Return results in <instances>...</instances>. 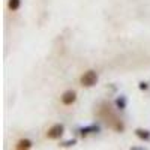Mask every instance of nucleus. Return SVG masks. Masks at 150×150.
Listing matches in <instances>:
<instances>
[{
	"label": "nucleus",
	"instance_id": "f257e3e1",
	"mask_svg": "<svg viewBox=\"0 0 150 150\" xmlns=\"http://www.w3.org/2000/svg\"><path fill=\"white\" fill-rule=\"evenodd\" d=\"M98 83V74L95 71H87L84 72V75L81 77V84L84 87H92Z\"/></svg>",
	"mask_w": 150,
	"mask_h": 150
},
{
	"label": "nucleus",
	"instance_id": "f03ea898",
	"mask_svg": "<svg viewBox=\"0 0 150 150\" xmlns=\"http://www.w3.org/2000/svg\"><path fill=\"white\" fill-rule=\"evenodd\" d=\"M62 135H63V125H54V126H51L47 132V137L51 140H57Z\"/></svg>",
	"mask_w": 150,
	"mask_h": 150
},
{
	"label": "nucleus",
	"instance_id": "7ed1b4c3",
	"mask_svg": "<svg viewBox=\"0 0 150 150\" xmlns=\"http://www.w3.org/2000/svg\"><path fill=\"white\" fill-rule=\"evenodd\" d=\"M75 99H77V95H75V92L69 90V92H65L63 96H62V102H63L65 105H71L75 102Z\"/></svg>",
	"mask_w": 150,
	"mask_h": 150
},
{
	"label": "nucleus",
	"instance_id": "20e7f679",
	"mask_svg": "<svg viewBox=\"0 0 150 150\" xmlns=\"http://www.w3.org/2000/svg\"><path fill=\"white\" fill-rule=\"evenodd\" d=\"M135 134H137V137H138V138H141V140H149V138H150V132L146 131V129H137Z\"/></svg>",
	"mask_w": 150,
	"mask_h": 150
},
{
	"label": "nucleus",
	"instance_id": "39448f33",
	"mask_svg": "<svg viewBox=\"0 0 150 150\" xmlns=\"http://www.w3.org/2000/svg\"><path fill=\"white\" fill-rule=\"evenodd\" d=\"M30 147H32V141H30V140H20L18 144H17V149H18V150L30 149Z\"/></svg>",
	"mask_w": 150,
	"mask_h": 150
},
{
	"label": "nucleus",
	"instance_id": "423d86ee",
	"mask_svg": "<svg viewBox=\"0 0 150 150\" xmlns=\"http://www.w3.org/2000/svg\"><path fill=\"white\" fill-rule=\"evenodd\" d=\"M20 5H21V0H9V3H8L9 9H12V11H17L20 8Z\"/></svg>",
	"mask_w": 150,
	"mask_h": 150
},
{
	"label": "nucleus",
	"instance_id": "0eeeda50",
	"mask_svg": "<svg viewBox=\"0 0 150 150\" xmlns=\"http://www.w3.org/2000/svg\"><path fill=\"white\" fill-rule=\"evenodd\" d=\"M116 104H117L119 108H125V105H126V101H125V98H120V99H117V101H116Z\"/></svg>",
	"mask_w": 150,
	"mask_h": 150
},
{
	"label": "nucleus",
	"instance_id": "6e6552de",
	"mask_svg": "<svg viewBox=\"0 0 150 150\" xmlns=\"http://www.w3.org/2000/svg\"><path fill=\"white\" fill-rule=\"evenodd\" d=\"M140 89L141 90H146L147 89V83H140Z\"/></svg>",
	"mask_w": 150,
	"mask_h": 150
},
{
	"label": "nucleus",
	"instance_id": "1a4fd4ad",
	"mask_svg": "<svg viewBox=\"0 0 150 150\" xmlns=\"http://www.w3.org/2000/svg\"><path fill=\"white\" fill-rule=\"evenodd\" d=\"M74 144H75V141L72 140V141H68V143H65L63 146H74Z\"/></svg>",
	"mask_w": 150,
	"mask_h": 150
}]
</instances>
